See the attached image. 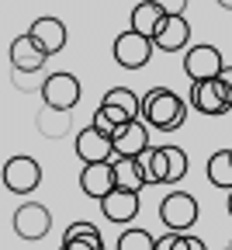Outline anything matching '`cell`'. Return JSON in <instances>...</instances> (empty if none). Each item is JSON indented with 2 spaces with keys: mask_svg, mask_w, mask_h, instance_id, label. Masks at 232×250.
Segmentation results:
<instances>
[{
  "mask_svg": "<svg viewBox=\"0 0 232 250\" xmlns=\"http://www.w3.org/2000/svg\"><path fill=\"white\" fill-rule=\"evenodd\" d=\"M149 132H153V125L146 118H132L125 122L121 129L111 136L115 139V156H142L149 149Z\"/></svg>",
  "mask_w": 232,
  "mask_h": 250,
  "instance_id": "7c38bea8",
  "label": "cell"
},
{
  "mask_svg": "<svg viewBox=\"0 0 232 250\" xmlns=\"http://www.w3.org/2000/svg\"><path fill=\"white\" fill-rule=\"evenodd\" d=\"M118 188L115 177V160H97V164H83L80 167V191L94 202H101L104 195H111Z\"/></svg>",
  "mask_w": 232,
  "mask_h": 250,
  "instance_id": "9c48e42d",
  "label": "cell"
},
{
  "mask_svg": "<svg viewBox=\"0 0 232 250\" xmlns=\"http://www.w3.org/2000/svg\"><path fill=\"white\" fill-rule=\"evenodd\" d=\"M35 129H39L45 139H62V136H70V129H73V111H70V108L42 104L39 115H35Z\"/></svg>",
  "mask_w": 232,
  "mask_h": 250,
  "instance_id": "ac0fdd59",
  "label": "cell"
},
{
  "mask_svg": "<svg viewBox=\"0 0 232 250\" xmlns=\"http://www.w3.org/2000/svg\"><path fill=\"white\" fill-rule=\"evenodd\" d=\"M59 250H104V236H101V229H97L94 223L80 219V223H70V226H66Z\"/></svg>",
  "mask_w": 232,
  "mask_h": 250,
  "instance_id": "e0dca14e",
  "label": "cell"
},
{
  "mask_svg": "<svg viewBox=\"0 0 232 250\" xmlns=\"http://www.w3.org/2000/svg\"><path fill=\"white\" fill-rule=\"evenodd\" d=\"M225 70V62H222V52L215 49V45H187V52H184V73H187V80L194 83V80H212V77H218Z\"/></svg>",
  "mask_w": 232,
  "mask_h": 250,
  "instance_id": "52a82bcc",
  "label": "cell"
},
{
  "mask_svg": "<svg viewBox=\"0 0 232 250\" xmlns=\"http://www.w3.org/2000/svg\"><path fill=\"white\" fill-rule=\"evenodd\" d=\"M101 215L108 223H132L139 215V191H128V188H115L111 195L101 198Z\"/></svg>",
  "mask_w": 232,
  "mask_h": 250,
  "instance_id": "4fadbf2b",
  "label": "cell"
},
{
  "mask_svg": "<svg viewBox=\"0 0 232 250\" xmlns=\"http://www.w3.org/2000/svg\"><path fill=\"white\" fill-rule=\"evenodd\" d=\"M28 35L35 39L49 56H56V52L66 49V24H62L59 18H52V14L35 18V21H31V28H28Z\"/></svg>",
  "mask_w": 232,
  "mask_h": 250,
  "instance_id": "2e32d148",
  "label": "cell"
},
{
  "mask_svg": "<svg viewBox=\"0 0 232 250\" xmlns=\"http://www.w3.org/2000/svg\"><path fill=\"white\" fill-rule=\"evenodd\" d=\"M115 250H156V236L153 233H146V229H125L121 236H118V243H115Z\"/></svg>",
  "mask_w": 232,
  "mask_h": 250,
  "instance_id": "7402d4cb",
  "label": "cell"
},
{
  "mask_svg": "<svg viewBox=\"0 0 232 250\" xmlns=\"http://www.w3.org/2000/svg\"><path fill=\"white\" fill-rule=\"evenodd\" d=\"M208 181L218 191H232V149H215L208 156Z\"/></svg>",
  "mask_w": 232,
  "mask_h": 250,
  "instance_id": "44dd1931",
  "label": "cell"
},
{
  "mask_svg": "<svg viewBox=\"0 0 232 250\" xmlns=\"http://www.w3.org/2000/svg\"><path fill=\"white\" fill-rule=\"evenodd\" d=\"M52 229V212L42 205V202H24L14 208V233L28 243H39L45 240Z\"/></svg>",
  "mask_w": 232,
  "mask_h": 250,
  "instance_id": "8992f818",
  "label": "cell"
},
{
  "mask_svg": "<svg viewBox=\"0 0 232 250\" xmlns=\"http://www.w3.org/2000/svg\"><path fill=\"white\" fill-rule=\"evenodd\" d=\"M222 250H232V243H229V247H222Z\"/></svg>",
  "mask_w": 232,
  "mask_h": 250,
  "instance_id": "f1b7e54d",
  "label": "cell"
},
{
  "mask_svg": "<svg viewBox=\"0 0 232 250\" xmlns=\"http://www.w3.org/2000/svg\"><path fill=\"white\" fill-rule=\"evenodd\" d=\"M142 160L153 184H180L187 177V153L180 146H149Z\"/></svg>",
  "mask_w": 232,
  "mask_h": 250,
  "instance_id": "7a4b0ae2",
  "label": "cell"
},
{
  "mask_svg": "<svg viewBox=\"0 0 232 250\" xmlns=\"http://www.w3.org/2000/svg\"><path fill=\"white\" fill-rule=\"evenodd\" d=\"M115 177H118V188H128V191H142L153 184L142 156H115Z\"/></svg>",
  "mask_w": 232,
  "mask_h": 250,
  "instance_id": "d6986e66",
  "label": "cell"
},
{
  "mask_svg": "<svg viewBox=\"0 0 232 250\" xmlns=\"http://www.w3.org/2000/svg\"><path fill=\"white\" fill-rule=\"evenodd\" d=\"M80 94H83V87H80V80L73 77V73H66V70H56V73H49L45 77V87H42V101L45 104H52V108H77V101H80Z\"/></svg>",
  "mask_w": 232,
  "mask_h": 250,
  "instance_id": "30bf717a",
  "label": "cell"
},
{
  "mask_svg": "<svg viewBox=\"0 0 232 250\" xmlns=\"http://www.w3.org/2000/svg\"><path fill=\"white\" fill-rule=\"evenodd\" d=\"M174 250H208V247H205V240L191 236L187 229H184V233H177V229H174Z\"/></svg>",
  "mask_w": 232,
  "mask_h": 250,
  "instance_id": "cb8c5ba5",
  "label": "cell"
},
{
  "mask_svg": "<svg viewBox=\"0 0 232 250\" xmlns=\"http://www.w3.org/2000/svg\"><path fill=\"white\" fill-rule=\"evenodd\" d=\"M229 215H232V191H229Z\"/></svg>",
  "mask_w": 232,
  "mask_h": 250,
  "instance_id": "83f0119b",
  "label": "cell"
},
{
  "mask_svg": "<svg viewBox=\"0 0 232 250\" xmlns=\"http://www.w3.org/2000/svg\"><path fill=\"white\" fill-rule=\"evenodd\" d=\"M45 77H49V73H45ZM45 77H42V70H39V73H21V70H14V87H18V90H39V94H42Z\"/></svg>",
  "mask_w": 232,
  "mask_h": 250,
  "instance_id": "603a6c76",
  "label": "cell"
},
{
  "mask_svg": "<svg viewBox=\"0 0 232 250\" xmlns=\"http://www.w3.org/2000/svg\"><path fill=\"white\" fill-rule=\"evenodd\" d=\"M73 146H77L80 164H97V160H111V156H115V139H111L108 132H101L97 125L80 129Z\"/></svg>",
  "mask_w": 232,
  "mask_h": 250,
  "instance_id": "8fae6325",
  "label": "cell"
},
{
  "mask_svg": "<svg viewBox=\"0 0 232 250\" xmlns=\"http://www.w3.org/2000/svg\"><path fill=\"white\" fill-rule=\"evenodd\" d=\"M187 101L194 104V111H201V115H208V118H218V115L232 111V94H229V87L222 83V77L194 80Z\"/></svg>",
  "mask_w": 232,
  "mask_h": 250,
  "instance_id": "3957f363",
  "label": "cell"
},
{
  "mask_svg": "<svg viewBox=\"0 0 232 250\" xmlns=\"http://www.w3.org/2000/svg\"><path fill=\"white\" fill-rule=\"evenodd\" d=\"M156 4L167 11V14H184L187 11V0H156Z\"/></svg>",
  "mask_w": 232,
  "mask_h": 250,
  "instance_id": "d4e9b609",
  "label": "cell"
},
{
  "mask_svg": "<svg viewBox=\"0 0 232 250\" xmlns=\"http://www.w3.org/2000/svg\"><path fill=\"white\" fill-rule=\"evenodd\" d=\"M218 77H222V83H225V87H229V94H232V66H225Z\"/></svg>",
  "mask_w": 232,
  "mask_h": 250,
  "instance_id": "484cf974",
  "label": "cell"
},
{
  "mask_svg": "<svg viewBox=\"0 0 232 250\" xmlns=\"http://www.w3.org/2000/svg\"><path fill=\"white\" fill-rule=\"evenodd\" d=\"M163 21H167V11H163L156 0H142V4L132 7V28L142 31V35L156 39V31L163 28Z\"/></svg>",
  "mask_w": 232,
  "mask_h": 250,
  "instance_id": "ffe728a7",
  "label": "cell"
},
{
  "mask_svg": "<svg viewBox=\"0 0 232 250\" xmlns=\"http://www.w3.org/2000/svg\"><path fill=\"white\" fill-rule=\"evenodd\" d=\"M153 49H156V42H153L149 35H142V31H135V28H128V31H121V35L115 39L111 56H115V62H118L121 70H142L146 62L153 59Z\"/></svg>",
  "mask_w": 232,
  "mask_h": 250,
  "instance_id": "277c9868",
  "label": "cell"
},
{
  "mask_svg": "<svg viewBox=\"0 0 232 250\" xmlns=\"http://www.w3.org/2000/svg\"><path fill=\"white\" fill-rule=\"evenodd\" d=\"M45 59H49V52L31 39V35H18L14 42H11V66L14 70H21V73H39V70H45Z\"/></svg>",
  "mask_w": 232,
  "mask_h": 250,
  "instance_id": "5bb4252c",
  "label": "cell"
},
{
  "mask_svg": "<svg viewBox=\"0 0 232 250\" xmlns=\"http://www.w3.org/2000/svg\"><path fill=\"white\" fill-rule=\"evenodd\" d=\"M156 49L159 52H180L191 45V24L184 14H167V21H163V28L156 31Z\"/></svg>",
  "mask_w": 232,
  "mask_h": 250,
  "instance_id": "9a60e30c",
  "label": "cell"
},
{
  "mask_svg": "<svg viewBox=\"0 0 232 250\" xmlns=\"http://www.w3.org/2000/svg\"><path fill=\"white\" fill-rule=\"evenodd\" d=\"M142 118L153 125L156 132H174L187 118V101L180 94H174L170 87H153L142 98Z\"/></svg>",
  "mask_w": 232,
  "mask_h": 250,
  "instance_id": "6da1fadb",
  "label": "cell"
},
{
  "mask_svg": "<svg viewBox=\"0 0 232 250\" xmlns=\"http://www.w3.org/2000/svg\"><path fill=\"white\" fill-rule=\"evenodd\" d=\"M197 215H201V208H197V198L187 195V191H170L167 198L159 202V219H163V226L167 229H191L197 223Z\"/></svg>",
  "mask_w": 232,
  "mask_h": 250,
  "instance_id": "5b68a950",
  "label": "cell"
},
{
  "mask_svg": "<svg viewBox=\"0 0 232 250\" xmlns=\"http://www.w3.org/2000/svg\"><path fill=\"white\" fill-rule=\"evenodd\" d=\"M218 7H225V11H232V0H218Z\"/></svg>",
  "mask_w": 232,
  "mask_h": 250,
  "instance_id": "4316f807",
  "label": "cell"
},
{
  "mask_svg": "<svg viewBox=\"0 0 232 250\" xmlns=\"http://www.w3.org/2000/svg\"><path fill=\"white\" fill-rule=\"evenodd\" d=\"M4 184H7V191H14V195H31L42 184L39 160H31V156H11V160L4 164Z\"/></svg>",
  "mask_w": 232,
  "mask_h": 250,
  "instance_id": "ba28073f",
  "label": "cell"
}]
</instances>
